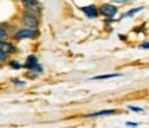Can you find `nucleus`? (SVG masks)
I'll list each match as a JSON object with an SVG mask.
<instances>
[{
	"label": "nucleus",
	"mask_w": 149,
	"mask_h": 128,
	"mask_svg": "<svg viewBox=\"0 0 149 128\" xmlns=\"http://www.w3.org/2000/svg\"><path fill=\"white\" fill-rule=\"evenodd\" d=\"M37 36H39V32H37L36 29L28 28V29H19L14 35V39L15 40H24V39H35Z\"/></svg>",
	"instance_id": "f257e3e1"
},
{
	"label": "nucleus",
	"mask_w": 149,
	"mask_h": 128,
	"mask_svg": "<svg viewBox=\"0 0 149 128\" xmlns=\"http://www.w3.org/2000/svg\"><path fill=\"white\" fill-rule=\"evenodd\" d=\"M24 68H26V69H29V70H33V72H43V68L39 65L37 58L35 55H29V57H28Z\"/></svg>",
	"instance_id": "f03ea898"
},
{
	"label": "nucleus",
	"mask_w": 149,
	"mask_h": 128,
	"mask_svg": "<svg viewBox=\"0 0 149 128\" xmlns=\"http://www.w3.org/2000/svg\"><path fill=\"white\" fill-rule=\"evenodd\" d=\"M100 12H101L102 15H105L107 18H112V17H115L117 14V7L113 4H104V6H101Z\"/></svg>",
	"instance_id": "7ed1b4c3"
},
{
	"label": "nucleus",
	"mask_w": 149,
	"mask_h": 128,
	"mask_svg": "<svg viewBox=\"0 0 149 128\" xmlns=\"http://www.w3.org/2000/svg\"><path fill=\"white\" fill-rule=\"evenodd\" d=\"M22 22L26 25L28 28H32V29H36L39 26V17H35V15H29V14H25L24 15V19Z\"/></svg>",
	"instance_id": "20e7f679"
},
{
	"label": "nucleus",
	"mask_w": 149,
	"mask_h": 128,
	"mask_svg": "<svg viewBox=\"0 0 149 128\" xmlns=\"http://www.w3.org/2000/svg\"><path fill=\"white\" fill-rule=\"evenodd\" d=\"M81 11H83V12H84L88 18H95V17L98 15V8H97V6H94V4L81 7Z\"/></svg>",
	"instance_id": "39448f33"
},
{
	"label": "nucleus",
	"mask_w": 149,
	"mask_h": 128,
	"mask_svg": "<svg viewBox=\"0 0 149 128\" xmlns=\"http://www.w3.org/2000/svg\"><path fill=\"white\" fill-rule=\"evenodd\" d=\"M0 50L6 51L7 54H14V53H15L17 48L14 47L13 44H10V43H7V42H0Z\"/></svg>",
	"instance_id": "423d86ee"
},
{
	"label": "nucleus",
	"mask_w": 149,
	"mask_h": 128,
	"mask_svg": "<svg viewBox=\"0 0 149 128\" xmlns=\"http://www.w3.org/2000/svg\"><path fill=\"white\" fill-rule=\"evenodd\" d=\"M116 110H101V112L93 113V114H88L87 117H101V116H111V114H115Z\"/></svg>",
	"instance_id": "0eeeda50"
},
{
	"label": "nucleus",
	"mask_w": 149,
	"mask_h": 128,
	"mask_svg": "<svg viewBox=\"0 0 149 128\" xmlns=\"http://www.w3.org/2000/svg\"><path fill=\"white\" fill-rule=\"evenodd\" d=\"M120 73H109V75H104V76H94L93 80H105V79H113V77H120Z\"/></svg>",
	"instance_id": "6e6552de"
},
{
	"label": "nucleus",
	"mask_w": 149,
	"mask_h": 128,
	"mask_svg": "<svg viewBox=\"0 0 149 128\" xmlns=\"http://www.w3.org/2000/svg\"><path fill=\"white\" fill-rule=\"evenodd\" d=\"M144 10V7H137V8H133V10H128L127 12H124L123 14V18H128V17H133L134 14H137L138 11H142Z\"/></svg>",
	"instance_id": "1a4fd4ad"
},
{
	"label": "nucleus",
	"mask_w": 149,
	"mask_h": 128,
	"mask_svg": "<svg viewBox=\"0 0 149 128\" xmlns=\"http://www.w3.org/2000/svg\"><path fill=\"white\" fill-rule=\"evenodd\" d=\"M6 40H7V33L4 29L0 28V42H6Z\"/></svg>",
	"instance_id": "9d476101"
},
{
	"label": "nucleus",
	"mask_w": 149,
	"mask_h": 128,
	"mask_svg": "<svg viewBox=\"0 0 149 128\" xmlns=\"http://www.w3.org/2000/svg\"><path fill=\"white\" fill-rule=\"evenodd\" d=\"M24 6H33V4H39L37 0H22Z\"/></svg>",
	"instance_id": "9b49d317"
},
{
	"label": "nucleus",
	"mask_w": 149,
	"mask_h": 128,
	"mask_svg": "<svg viewBox=\"0 0 149 128\" xmlns=\"http://www.w3.org/2000/svg\"><path fill=\"white\" fill-rule=\"evenodd\" d=\"M10 66H11V68H14V69H21V68H22V65L18 64L17 61H11V62H10Z\"/></svg>",
	"instance_id": "f8f14e48"
},
{
	"label": "nucleus",
	"mask_w": 149,
	"mask_h": 128,
	"mask_svg": "<svg viewBox=\"0 0 149 128\" xmlns=\"http://www.w3.org/2000/svg\"><path fill=\"white\" fill-rule=\"evenodd\" d=\"M7 57H8V54L6 53V51H3V50H0V61H6Z\"/></svg>",
	"instance_id": "ddd939ff"
},
{
	"label": "nucleus",
	"mask_w": 149,
	"mask_h": 128,
	"mask_svg": "<svg viewBox=\"0 0 149 128\" xmlns=\"http://www.w3.org/2000/svg\"><path fill=\"white\" fill-rule=\"evenodd\" d=\"M130 110H134V112H144V109L142 107H137V106H128Z\"/></svg>",
	"instance_id": "4468645a"
},
{
	"label": "nucleus",
	"mask_w": 149,
	"mask_h": 128,
	"mask_svg": "<svg viewBox=\"0 0 149 128\" xmlns=\"http://www.w3.org/2000/svg\"><path fill=\"white\" fill-rule=\"evenodd\" d=\"M14 83H15L17 85H24V84H25V81H19V80H15Z\"/></svg>",
	"instance_id": "2eb2a0df"
},
{
	"label": "nucleus",
	"mask_w": 149,
	"mask_h": 128,
	"mask_svg": "<svg viewBox=\"0 0 149 128\" xmlns=\"http://www.w3.org/2000/svg\"><path fill=\"white\" fill-rule=\"evenodd\" d=\"M141 48H145V50H146V48H148V42H144V44H141Z\"/></svg>",
	"instance_id": "dca6fc26"
},
{
	"label": "nucleus",
	"mask_w": 149,
	"mask_h": 128,
	"mask_svg": "<svg viewBox=\"0 0 149 128\" xmlns=\"http://www.w3.org/2000/svg\"><path fill=\"white\" fill-rule=\"evenodd\" d=\"M127 125H131V127H137L138 124H137V123H131V121H128V123H127Z\"/></svg>",
	"instance_id": "f3484780"
},
{
	"label": "nucleus",
	"mask_w": 149,
	"mask_h": 128,
	"mask_svg": "<svg viewBox=\"0 0 149 128\" xmlns=\"http://www.w3.org/2000/svg\"><path fill=\"white\" fill-rule=\"evenodd\" d=\"M116 3H124V1H128V0H115Z\"/></svg>",
	"instance_id": "a211bd4d"
}]
</instances>
